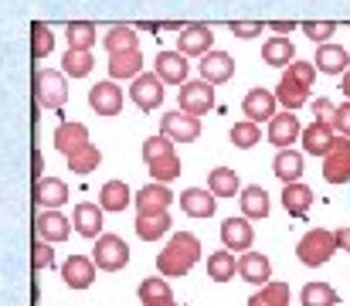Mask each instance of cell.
I'll use <instances>...</instances> for the list:
<instances>
[{
  "mask_svg": "<svg viewBox=\"0 0 350 306\" xmlns=\"http://www.w3.org/2000/svg\"><path fill=\"white\" fill-rule=\"evenodd\" d=\"M55 146L65 153V160L75 174H92L103 164V153L89 143V129L82 123H62L55 129Z\"/></svg>",
  "mask_w": 350,
  "mask_h": 306,
  "instance_id": "1",
  "label": "cell"
},
{
  "mask_svg": "<svg viewBox=\"0 0 350 306\" xmlns=\"http://www.w3.org/2000/svg\"><path fill=\"white\" fill-rule=\"evenodd\" d=\"M198 262H201V242H198V235H191V231H177V235L167 242V248L157 255L160 276H170V279L187 276Z\"/></svg>",
  "mask_w": 350,
  "mask_h": 306,
  "instance_id": "2",
  "label": "cell"
},
{
  "mask_svg": "<svg viewBox=\"0 0 350 306\" xmlns=\"http://www.w3.org/2000/svg\"><path fill=\"white\" fill-rule=\"evenodd\" d=\"M313 79H317V68L313 62H289L286 65V75L279 79V89H275V102L286 105V112H296L310 102V89H313Z\"/></svg>",
  "mask_w": 350,
  "mask_h": 306,
  "instance_id": "3",
  "label": "cell"
},
{
  "mask_svg": "<svg viewBox=\"0 0 350 306\" xmlns=\"http://www.w3.org/2000/svg\"><path fill=\"white\" fill-rule=\"evenodd\" d=\"M334 252H337V238H334V231H327V228H313V231H306L303 238H299V245H296V255H299V262L303 266H327L330 259H334Z\"/></svg>",
  "mask_w": 350,
  "mask_h": 306,
  "instance_id": "4",
  "label": "cell"
},
{
  "mask_svg": "<svg viewBox=\"0 0 350 306\" xmlns=\"http://www.w3.org/2000/svg\"><path fill=\"white\" fill-rule=\"evenodd\" d=\"M92 262L103 272H119L129 262V245L119 235H99L96 238V248H92Z\"/></svg>",
  "mask_w": 350,
  "mask_h": 306,
  "instance_id": "5",
  "label": "cell"
},
{
  "mask_svg": "<svg viewBox=\"0 0 350 306\" xmlns=\"http://www.w3.org/2000/svg\"><path fill=\"white\" fill-rule=\"evenodd\" d=\"M34 99L44 109H62L68 99V86H65V75L62 72H51V68H41L34 75Z\"/></svg>",
  "mask_w": 350,
  "mask_h": 306,
  "instance_id": "6",
  "label": "cell"
},
{
  "mask_svg": "<svg viewBox=\"0 0 350 306\" xmlns=\"http://www.w3.org/2000/svg\"><path fill=\"white\" fill-rule=\"evenodd\" d=\"M323 181L327 184H350V140L337 136L330 153L323 157Z\"/></svg>",
  "mask_w": 350,
  "mask_h": 306,
  "instance_id": "7",
  "label": "cell"
},
{
  "mask_svg": "<svg viewBox=\"0 0 350 306\" xmlns=\"http://www.w3.org/2000/svg\"><path fill=\"white\" fill-rule=\"evenodd\" d=\"M160 133L170 140V143H194L201 136V119L198 116H187V112H167L160 119Z\"/></svg>",
  "mask_w": 350,
  "mask_h": 306,
  "instance_id": "8",
  "label": "cell"
},
{
  "mask_svg": "<svg viewBox=\"0 0 350 306\" xmlns=\"http://www.w3.org/2000/svg\"><path fill=\"white\" fill-rule=\"evenodd\" d=\"M177 99H180V112H187V116H204V112L215 105V89H211L204 79L184 82Z\"/></svg>",
  "mask_w": 350,
  "mask_h": 306,
  "instance_id": "9",
  "label": "cell"
},
{
  "mask_svg": "<svg viewBox=\"0 0 350 306\" xmlns=\"http://www.w3.org/2000/svg\"><path fill=\"white\" fill-rule=\"evenodd\" d=\"M129 99L136 102V109H143V112H153V109L163 102V82H160L153 72H146V75H136V79H133V89H129Z\"/></svg>",
  "mask_w": 350,
  "mask_h": 306,
  "instance_id": "10",
  "label": "cell"
},
{
  "mask_svg": "<svg viewBox=\"0 0 350 306\" xmlns=\"http://www.w3.org/2000/svg\"><path fill=\"white\" fill-rule=\"evenodd\" d=\"M211 44H215V34H211L208 24H191V27H184V31L177 34V51H180L184 58H187V55H208Z\"/></svg>",
  "mask_w": 350,
  "mask_h": 306,
  "instance_id": "11",
  "label": "cell"
},
{
  "mask_svg": "<svg viewBox=\"0 0 350 306\" xmlns=\"http://www.w3.org/2000/svg\"><path fill=\"white\" fill-rule=\"evenodd\" d=\"M62 279L68 290H89L96 279V262L89 255H68V262L62 266Z\"/></svg>",
  "mask_w": 350,
  "mask_h": 306,
  "instance_id": "12",
  "label": "cell"
},
{
  "mask_svg": "<svg viewBox=\"0 0 350 306\" xmlns=\"http://www.w3.org/2000/svg\"><path fill=\"white\" fill-rule=\"evenodd\" d=\"M198 68H201V79L208 86H221V82H228L234 75V58L225 55V51H208V55H201Z\"/></svg>",
  "mask_w": 350,
  "mask_h": 306,
  "instance_id": "13",
  "label": "cell"
},
{
  "mask_svg": "<svg viewBox=\"0 0 350 306\" xmlns=\"http://www.w3.org/2000/svg\"><path fill=\"white\" fill-rule=\"evenodd\" d=\"M299 133H303V126L293 112H275L269 119V143H275L279 150H289V143H296Z\"/></svg>",
  "mask_w": 350,
  "mask_h": 306,
  "instance_id": "14",
  "label": "cell"
},
{
  "mask_svg": "<svg viewBox=\"0 0 350 306\" xmlns=\"http://www.w3.org/2000/svg\"><path fill=\"white\" fill-rule=\"evenodd\" d=\"M89 105L99 116H119V109H122V89H119L113 79L109 82H99V86L89 89Z\"/></svg>",
  "mask_w": 350,
  "mask_h": 306,
  "instance_id": "15",
  "label": "cell"
},
{
  "mask_svg": "<svg viewBox=\"0 0 350 306\" xmlns=\"http://www.w3.org/2000/svg\"><path fill=\"white\" fill-rule=\"evenodd\" d=\"M153 68H157V79L167 82V86H184L187 82V62H184L180 51H160Z\"/></svg>",
  "mask_w": 350,
  "mask_h": 306,
  "instance_id": "16",
  "label": "cell"
},
{
  "mask_svg": "<svg viewBox=\"0 0 350 306\" xmlns=\"http://www.w3.org/2000/svg\"><path fill=\"white\" fill-rule=\"evenodd\" d=\"M299 140H303V150H306V153L327 157L330 146H334V140H337V133H334L330 123H310V126L299 133Z\"/></svg>",
  "mask_w": 350,
  "mask_h": 306,
  "instance_id": "17",
  "label": "cell"
},
{
  "mask_svg": "<svg viewBox=\"0 0 350 306\" xmlns=\"http://www.w3.org/2000/svg\"><path fill=\"white\" fill-rule=\"evenodd\" d=\"M34 231H38V242H62V238H68V231H72V221L65 218V214H58V211H41L38 218H34Z\"/></svg>",
  "mask_w": 350,
  "mask_h": 306,
  "instance_id": "18",
  "label": "cell"
},
{
  "mask_svg": "<svg viewBox=\"0 0 350 306\" xmlns=\"http://www.w3.org/2000/svg\"><path fill=\"white\" fill-rule=\"evenodd\" d=\"M221 242L228 252H248L252 242H255V231L248 225V218H228L221 221Z\"/></svg>",
  "mask_w": 350,
  "mask_h": 306,
  "instance_id": "19",
  "label": "cell"
},
{
  "mask_svg": "<svg viewBox=\"0 0 350 306\" xmlns=\"http://www.w3.org/2000/svg\"><path fill=\"white\" fill-rule=\"evenodd\" d=\"M136 214H163L167 207H170V201H174V194L167 191V184H146L136 198Z\"/></svg>",
  "mask_w": 350,
  "mask_h": 306,
  "instance_id": "20",
  "label": "cell"
},
{
  "mask_svg": "<svg viewBox=\"0 0 350 306\" xmlns=\"http://www.w3.org/2000/svg\"><path fill=\"white\" fill-rule=\"evenodd\" d=\"M313 68L317 72H327V75H344L350 68L347 48H340V44H320L317 48V58H313Z\"/></svg>",
  "mask_w": 350,
  "mask_h": 306,
  "instance_id": "21",
  "label": "cell"
},
{
  "mask_svg": "<svg viewBox=\"0 0 350 306\" xmlns=\"http://www.w3.org/2000/svg\"><path fill=\"white\" fill-rule=\"evenodd\" d=\"M238 276L245 283H252V286H265L272 279V262L265 255H258V252H245L238 259Z\"/></svg>",
  "mask_w": 350,
  "mask_h": 306,
  "instance_id": "22",
  "label": "cell"
},
{
  "mask_svg": "<svg viewBox=\"0 0 350 306\" xmlns=\"http://www.w3.org/2000/svg\"><path fill=\"white\" fill-rule=\"evenodd\" d=\"M215 207H218V198L211 191H204V188H187L180 194V211L187 218H211Z\"/></svg>",
  "mask_w": 350,
  "mask_h": 306,
  "instance_id": "23",
  "label": "cell"
},
{
  "mask_svg": "<svg viewBox=\"0 0 350 306\" xmlns=\"http://www.w3.org/2000/svg\"><path fill=\"white\" fill-rule=\"evenodd\" d=\"M34 201L41 204L44 211H55V207H62V204L68 201V184L58 181V177H38V184H34Z\"/></svg>",
  "mask_w": 350,
  "mask_h": 306,
  "instance_id": "24",
  "label": "cell"
},
{
  "mask_svg": "<svg viewBox=\"0 0 350 306\" xmlns=\"http://www.w3.org/2000/svg\"><path fill=\"white\" fill-rule=\"evenodd\" d=\"M241 112L248 116V123H262L275 116V96L265 89H248V96L241 99Z\"/></svg>",
  "mask_w": 350,
  "mask_h": 306,
  "instance_id": "25",
  "label": "cell"
},
{
  "mask_svg": "<svg viewBox=\"0 0 350 306\" xmlns=\"http://www.w3.org/2000/svg\"><path fill=\"white\" fill-rule=\"evenodd\" d=\"M272 174L282 184H296L303 177V153L299 150H279L275 160H272Z\"/></svg>",
  "mask_w": 350,
  "mask_h": 306,
  "instance_id": "26",
  "label": "cell"
},
{
  "mask_svg": "<svg viewBox=\"0 0 350 306\" xmlns=\"http://www.w3.org/2000/svg\"><path fill=\"white\" fill-rule=\"evenodd\" d=\"M72 225H75L79 235L99 238V235H103V207H99V204H79L75 214H72Z\"/></svg>",
  "mask_w": 350,
  "mask_h": 306,
  "instance_id": "27",
  "label": "cell"
},
{
  "mask_svg": "<svg viewBox=\"0 0 350 306\" xmlns=\"http://www.w3.org/2000/svg\"><path fill=\"white\" fill-rule=\"evenodd\" d=\"M310 204H313V191L306 188V184H282V207L293 214V218H306V211H310Z\"/></svg>",
  "mask_w": 350,
  "mask_h": 306,
  "instance_id": "28",
  "label": "cell"
},
{
  "mask_svg": "<svg viewBox=\"0 0 350 306\" xmlns=\"http://www.w3.org/2000/svg\"><path fill=\"white\" fill-rule=\"evenodd\" d=\"M139 68H143V55H139V48H136V51L109 55V75H113V82H116V79H136Z\"/></svg>",
  "mask_w": 350,
  "mask_h": 306,
  "instance_id": "29",
  "label": "cell"
},
{
  "mask_svg": "<svg viewBox=\"0 0 350 306\" xmlns=\"http://www.w3.org/2000/svg\"><path fill=\"white\" fill-rule=\"evenodd\" d=\"M170 231V214H136V235L143 242H157Z\"/></svg>",
  "mask_w": 350,
  "mask_h": 306,
  "instance_id": "30",
  "label": "cell"
},
{
  "mask_svg": "<svg viewBox=\"0 0 350 306\" xmlns=\"http://www.w3.org/2000/svg\"><path fill=\"white\" fill-rule=\"evenodd\" d=\"M133 201L126 181H106L103 191H99V207L103 211H126V204Z\"/></svg>",
  "mask_w": 350,
  "mask_h": 306,
  "instance_id": "31",
  "label": "cell"
},
{
  "mask_svg": "<svg viewBox=\"0 0 350 306\" xmlns=\"http://www.w3.org/2000/svg\"><path fill=\"white\" fill-rule=\"evenodd\" d=\"M238 201H241V218H248V221L269 214V194H265V188H258V184L245 188Z\"/></svg>",
  "mask_w": 350,
  "mask_h": 306,
  "instance_id": "32",
  "label": "cell"
},
{
  "mask_svg": "<svg viewBox=\"0 0 350 306\" xmlns=\"http://www.w3.org/2000/svg\"><path fill=\"white\" fill-rule=\"evenodd\" d=\"M136 293H139V303H143V306H157V303H170V300H174L170 283H167V279H160V276L143 279Z\"/></svg>",
  "mask_w": 350,
  "mask_h": 306,
  "instance_id": "33",
  "label": "cell"
},
{
  "mask_svg": "<svg viewBox=\"0 0 350 306\" xmlns=\"http://www.w3.org/2000/svg\"><path fill=\"white\" fill-rule=\"evenodd\" d=\"M262 58H265L269 65H275V68H286V65L296 58V48H293L289 38H269V41L262 44Z\"/></svg>",
  "mask_w": 350,
  "mask_h": 306,
  "instance_id": "34",
  "label": "cell"
},
{
  "mask_svg": "<svg viewBox=\"0 0 350 306\" xmlns=\"http://www.w3.org/2000/svg\"><path fill=\"white\" fill-rule=\"evenodd\" d=\"M208 191L215 194V198H234L238 191H241V184H238V174L228 170V167H218V170H211V177H208Z\"/></svg>",
  "mask_w": 350,
  "mask_h": 306,
  "instance_id": "35",
  "label": "cell"
},
{
  "mask_svg": "<svg viewBox=\"0 0 350 306\" xmlns=\"http://www.w3.org/2000/svg\"><path fill=\"white\" fill-rule=\"evenodd\" d=\"M65 38H68V48H75V51H89L92 44H96V24H89V21H72L68 27H65Z\"/></svg>",
  "mask_w": 350,
  "mask_h": 306,
  "instance_id": "36",
  "label": "cell"
},
{
  "mask_svg": "<svg viewBox=\"0 0 350 306\" xmlns=\"http://www.w3.org/2000/svg\"><path fill=\"white\" fill-rule=\"evenodd\" d=\"M234 272H238V262H234V255L228 248L208 255V276H211L215 283H228V279H234Z\"/></svg>",
  "mask_w": 350,
  "mask_h": 306,
  "instance_id": "37",
  "label": "cell"
},
{
  "mask_svg": "<svg viewBox=\"0 0 350 306\" xmlns=\"http://www.w3.org/2000/svg\"><path fill=\"white\" fill-rule=\"evenodd\" d=\"M289 286L286 283H265L252 300H248V306H289Z\"/></svg>",
  "mask_w": 350,
  "mask_h": 306,
  "instance_id": "38",
  "label": "cell"
},
{
  "mask_svg": "<svg viewBox=\"0 0 350 306\" xmlns=\"http://www.w3.org/2000/svg\"><path fill=\"white\" fill-rule=\"evenodd\" d=\"M299 303L303 306H337V293L330 283H306L303 293H299Z\"/></svg>",
  "mask_w": 350,
  "mask_h": 306,
  "instance_id": "39",
  "label": "cell"
},
{
  "mask_svg": "<svg viewBox=\"0 0 350 306\" xmlns=\"http://www.w3.org/2000/svg\"><path fill=\"white\" fill-rule=\"evenodd\" d=\"M103 44H106L109 55H119V51H136V48H139V38L133 34V27H122V24H119V27H113V31L106 34Z\"/></svg>",
  "mask_w": 350,
  "mask_h": 306,
  "instance_id": "40",
  "label": "cell"
},
{
  "mask_svg": "<svg viewBox=\"0 0 350 306\" xmlns=\"http://www.w3.org/2000/svg\"><path fill=\"white\" fill-rule=\"evenodd\" d=\"M62 65H65V75H72V79H85L89 72H92V55L89 51H75V48H68L65 51V58H62Z\"/></svg>",
  "mask_w": 350,
  "mask_h": 306,
  "instance_id": "41",
  "label": "cell"
},
{
  "mask_svg": "<svg viewBox=\"0 0 350 306\" xmlns=\"http://www.w3.org/2000/svg\"><path fill=\"white\" fill-rule=\"evenodd\" d=\"M146 167H150V174H153L157 184H167V181L180 177V157H177V153L160 157V160H153V164H146Z\"/></svg>",
  "mask_w": 350,
  "mask_h": 306,
  "instance_id": "42",
  "label": "cell"
},
{
  "mask_svg": "<svg viewBox=\"0 0 350 306\" xmlns=\"http://www.w3.org/2000/svg\"><path fill=\"white\" fill-rule=\"evenodd\" d=\"M228 136H232V143L238 150H252V146L262 140V129H258V123H248V119H245V123H234Z\"/></svg>",
  "mask_w": 350,
  "mask_h": 306,
  "instance_id": "43",
  "label": "cell"
},
{
  "mask_svg": "<svg viewBox=\"0 0 350 306\" xmlns=\"http://www.w3.org/2000/svg\"><path fill=\"white\" fill-rule=\"evenodd\" d=\"M51 48H55V34H51V27L48 24H34V41H31V55L41 62V58H48L51 55Z\"/></svg>",
  "mask_w": 350,
  "mask_h": 306,
  "instance_id": "44",
  "label": "cell"
},
{
  "mask_svg": "<svg viewBox=\"0 0 350 306\" xmlns=\"http://www.w3.org/2000/svg\"><path fill=\"white\" fill-rule=\"evenodd\" d=\"M174 153V143L160 133V136H150L146 143H143V160L146 164H153V160H160V157H170Z\"/></svg>",
  "mask_w": 350,
  "mask_h": 306,
  "instance_id": "45",
  "label": "cell"
},
{
  "mask_svg": "<svg viewBox=\"0 0 350 306\" xmlns=\"http://www.w3.org/2000/svg\"><path fill=\"white\" fill-rule=\"evenodd\" d=\"M337 31V24L334 21H306L303 24V34L310 38V41H320V44H327V38Z\"/></svg>",
  "mask_w": 350,
  "mask_h": 306,
  "instance_id": "46",
  "label": "cell"
},
{
  "mask_svg": "<svg viewBox=\"0 0 350 306\" xmlns=\"http://www.w3.org/2000/svg\"><path fill=\"white\" fill-rule=\"evenodd\" d=\"M330 126H334V133H337V136H347L350 140V102H344V105H337V109H334Z\"/></svg>",
  "mask_w": 350,
  "mask_h": 306,
  "instance_id": "47",
  "label": "cell"
},
{
  "mask_svg": "<svg viewBox=\"0 0 350 306\" xmlns=\"http://www.w3.org/2000/svg\"><path fill=\"white\" fill-rule=\"evenodd\" d=\"M31 262H34V269H48V266L55 262V252H51V245H48V242H38V245H34V255H31Z\"/></svg>",
  "mask_w": 350,
  "mask_h": 306,
  "instance_id": "48",
  "label": "cell"
},
{
  "mask_svg": "<svg viewBox=\"0 0 350 306\" xmlns=\"http://www.w3.org/2000/svg\"><path fill=\"white\" fill-rule=\"evenodd\" d=\"M232 34H238V38H255V34H262V21H234Z\"/></svg>",
  "mask_w": 350,
  "mask_h": 306,
  "instance_id": "49",
  "label": "cell"
},
{
  "mask_svg": "<svg viewBox=\"0 0 350 306\" xmlns=\"http://www.w3.org/2000/svg\"><path fill=\"white\" fill-rule=\"evenodd\" d=\"M334 109H337V105H334L330 99H317L313 102V116H317V123H330V119H334Z\"/></svg>",
  "mask_w": 350,
  "mask_h": 306,
  "instance_id": "50",
  "label": "cell"
},
{
  "mask_svg": "<svg viewBox=\"0 0 350 306\" xmlns=\"http://www.w3.org/2000/svg\"><path fill=\"white\" fill-rule=\"evenodd\" d=\"M337 238V252H350V225H344L340 231H334Z\"/></svg>",
  "mask_w": 350,
  "mask_h": 306,
  "instance_id": "51",
  "label": "cell"
},
{
  "mask_svg": "<svg viewBox=\"0 0 350 306\" xmlns=\"http://www.w3.org/2000/svg\"><path fill=\"white\" fill-rule=\"evenodd\" d=\"M269 27H272V31H275V34L282 38V34H289V31H293V21H272Z\"/></svg>",
  "mask_w": 350,
  "mask_h": 306,
  "instance_id": "52",
  "label": "cell"
},
{
  "mask_svg": "<svg viewBox=\"0 0 350 306\" xmlns=\"http://www.w3.org/2000/svg\"><path fill=\"white\" fill-rule=\"evenodd\" d=\"M340 89H344V99L350 102V68L344 72V82H340Z\"/></svg>",
  "mask_w": 350,
  "mask_h": 306,
  "instance_id": "53",
  "label": "cell"
},
{
  "mask_svg": "<svg viewBox=\"0 0 350 306\" xmlns=\"http://www.w3.org/2000/svg\"><path fill=\"white\" fill-rule=\"evenodd\" d=\"M157 306H174V300H170V303H157Z\"/></svg>",
  "mask_w": 350,
  "mask_h": 306,
  "instance_id": "54",
  "label": "cell"
}]
</instances>
